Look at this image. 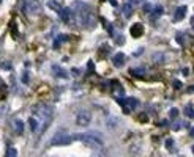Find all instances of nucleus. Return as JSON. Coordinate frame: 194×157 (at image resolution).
I'll use <instances>...</instances> for the list:
<instances>
[{
	"mask_svg": "<svg viewBox=\"0 0 194 157\" xmlns=\"http://www.w3.org/2000/svg\"><path fill=\"white\" fill-rule=\"evenodd\" d=\"M22 84H29V71H24V74H22Z\"/></svg>",
	"mask_w": 194,
	"mask_h": 157,
	"instance_id": "nucleus-25",
	"label": "nucleus"
},
{
	"mask_svg": "<svg viewBox=\"0 0 194 157\" xmlns=\"http://www.w3.org/2000/svg\"><path fill=\"white\" fill-rule=\"evenodd\" d=\"M5 96H6V87L0 85V99H5Z\"/></svg>",
	"mask_w": 194,
	"mask_h": 157,
	"instance_id": "nucleus-23",
	"label": "nucleus"
},
{
	"mask_svg": "<svg viewBox=\"0 0 194 157\" xmlns=\"http://www.w3.org/2000/svg\"><path fill=\"white\" fill-rule=\"evenodd\" d=\"M48 6L51 8V10L57 11V13L60 11V8H62V6H60V3H59V2H55V0H49V2H48Z\"/></svg>",
	"mask_w": 194,
	"mask_h": 157,
	"instance_id": "nucleus-16",
	"label": "nucleus"
},
{
	"mask_svg": "<svg viewBox=\"0 0 194 157\" xmlns=\"http://www.w3.org/2000/svg\"><path fill=\"white\" fill-rule=\"evenodd\" d=\"M131 74H133L134 77H144V76H145V69L136 68V69H131Z\"/></svg>",
	"mask_w": 194,
	"mask_h": 157,
	"instance_id": "nucleus-18",
	"label": "nucleus"
},
{
	"mask_svg": "<svg viewBox=\"0 0 194 157\" xmlns=\"http://www.w3.org/2000/svg\"><path fill=\"white\" fill-rule=\"evenodd\" d=\"M29 124H30L32 132H36V129H38V119H36V118H30L29 119Z\"/></svg>",
	"mask_w": 194,
	"mask_h": 157,
	"instance_id": "nucleus-19",
	"label": "nucleus"
},
{
	"mask_svg": "<svg viewBox=\"0 0 194 157\" xmlns=\"http://www.w3.org/2000/svg\"><path fill=\"white\" fill-rule=\"evenodd\" d=\"M115 41H117L118 44H122V43H123L125 39H123V36H117V38H115Z\"/></svg>",
	"mask_w": 194,
	"mask_h": 157,
	"instance_id": "nucleus-33",
	"label": "nucleus"
},
{
	"mask_svg": "<svg viewBox=\"0 0 194 157\" xmlns=\"http://www.w3.org/2000/svg\"><path fill=\"white\" fill-rule=\"evenodd\" d=\"M33 113L38 116V118H41L46 124H49L51 118H52V108H51L49 105L40 104V105H36V107L33 108Z\"/></svg>",
	"mask_w": 194,
	"mask_h": 157,
	"instance_id": "nucleus-2",
	"label": "nucleus"
},
{
	"mask_svg": "<svg viewBox=\"0 0 194 157\" xmlns=\"http://www.w3.org/2000/svg\"><path fill=\"white\" fill-rule=\"evenodd\" d=\"M24 10L30 14H36L40 13L41 6H40V2L38 0H24Z\"/></svg>",
	"mask_w": 194,
	"mask_h": 157,
	"instance_id": "nucleus-5",
	"label": "nucleus"
},
{
	"mask_svg": "<svg viewBox=\"0 0 194 157\" xmlns=\"http://www.w3.org/2000/svg\"><path fill=\"white\" fill-rule=\"evenodd\" d=\"M177 41H178L180 46H185V38H183V35H181V33L177 35Z\"/></svg>",
	"mask_w": 194,
	"mask_h": 157,
	"instance_id": "nucleus-27",
	"label": "nucleus"
},
{
	"mask_svg": "<svg viewBox=\"0 0 194 157\" xmlns=\"http://www.w3.org/2000/svg\"><path fill=\"white\" fill-rule=\"evenodd\" d=\"M13 127H14V132L17 135L24 134V123L21 121V119H14V121H13Z\"/></svg>",
	"mask_w": 194,
	"mask_h": 157,
	"instance_id": "nucleus-13",
	"label": "nucleus"
},
{
	"mask_svg": "<svg viewBox=\"0 0 194 157\" xmlns=\"http://www.w3.org/2000/svg\"><path fill=\"white\" fill-rule=\"evenodd\" d=\"M74 138H73L71 135H68L65 131H60L59 134H55L54 137H52V140H51V145L52 146H66V145H70Z\"/></svg>",
	"mask_w": 194,
	"mask_h": 157,
	"instance_id": "nucleus-3",
	"label": "nucleus"
},
{
	"mask_svg": "<svg viewBox=\"0 0 194 157\" xmlns=\"http://www.w3.org/2000/svg\"><path fill=\"white\" fill-rule=\"evenodd\" d=\"M152 8H153V6H152L150 3H145V6H144V11H145V13H150V11H152Z\"/></svg>",
	"mask_w": 194,
	"mask_h": 157,
	"instance_id": "nucleus-30",
	"label": "nucleus"
},
{
	"mask_svg": "<svg viewBox=\"0 0 194 157\" xmlns=\"http://www.w3.org/2000/svg\"><path fill=\"white\" fill-rule=\"evenodd\" d=\"M11 68H13V66H11V63H6V61L2 63V69H5V71H11Z\"/></svg>",
	"mask_w": 194,
	"mask_h": 157,
	"instance_id": "nucleus-26",
	"label": "nucleus"
},
{
	"mask_svg": "<svg viewBox=\"0 0 194 157\" xmlns=\"http://www.w3.org/2000/svg\"><path fill=\"white\" fill-rule=\"evenodd\" d=\"M163 11H164V10H163V6H161V5H156V6H153V8H152V11H150L149 14H150L152 19L155 21V19H158V17L163 14Z\"/></svg>",
	"mask_w": 194,
	"mask_h": 157,
	"instance_id": "nucleus-11",
	"label": "nucleus"
},
{
	"mask_svg": "<svg viewBox=\"0 0 194 157\" xmlns=\"http://www.w3.org/2000/svg\"><path fill=\"white\" fill-rule=\"evenodd\" d=\"M186 13H188V8H186V5H180L177 10H175V14H174V21H181V19H185V16H186Z\"/></svg>",
	"mask_w": 194,
	"mask_h": 157,
	"instance_id": "nucleus-8",
	"label": "nucleus"
},
{
	"mask_svg": "<svg viewBox=\"0 0 194 157\" xmlns=\"http://www.w3.org/2000/svg\"><path fill=\"white\" fill-rule=\"evenodd\" d=\"M133 10H134V6L131 5V3H125L123 6H122V14H123V17H131V14H133Z\"/></svg>",
	"mask_w": 194,
	"mask_h": 157,
	"instance_id": "nucleus-12",
	"label": "nucleus"
},
{
	"mask_svg": "<svg viewBox=\"0 0 194 157\" xmlns=\"http://www.w3.org/2000/svg\"><path fill=\"white\" fill-rule=\"evenodd\" d=\"M172 85H174L175 90H180V88H181V82H180V80H174V82H172Z\"/></svg>",
	"mask_w": 194,
	"mask_h": 157,
	"instance_id": "nucleus-28",
	"label": "nucleus"
},
{
	"mask_svg": "<svg viewBox=\"0 0 194 157\" xmlns=\"http://www.w3.org/2000/svg\"><path fill=\"white\" fill-rule=\"evenodd\" d=\"M118 104L123 107L125 113H129L131 110H134L137 105H139V101L134 99V97H123V99H118Z\"/></svg>",
	"mask_w": 194,
	"mask_h": 157,
	"instance_id": "nucleus-4",
	"label": "nucleus"
},
{
	"mask_svg": "<svg viewBox=\"0 0 194 157\" xmlns=\"http://www.w3.org/2000/svg\"><path fill=\"white\" fill-rule=\"evenodd\" d=\"M59 16H60V19H62L63 22H70V19H71V8H66V6L60 8Z\"/></svg>",
	"mask_w": 194,
	"mask_h": 157,
	"instance_id": "nucleus-10",
	"label": "nucleus"
},
{
	"mask_svg": "<svg viewBox=\"0 0 194 157\" xmlns=\"http://www.w3.org/2000/svg\"><path fill=\"white\" fill-rule=\"evenodd\" d=\"M129 3H131L133 6H136V5H139V3H144V0H129Z\"/></svg>",
	"mask_w": 194,
	"mask_h": 157,
	"instance_id": "nucleus-31",
	"label": "nucleus"
},
{
	"mask_svg": "<svg viewBox=\"0 0 194 157\" xmlns=\"http://www.w3.org/2000/svg\"><path fill=\"white\" fill-rule=\"evenodd\" d=\"M76 123H77V126H88L90 124V113L87 112V110H82V112H79L77 113V116H76Z\"/></svg>",
	"mask_w": 194,
	"mask_h": 157,
	"instance_id": "nucleus-6",
	"label": "nucleus"
},
{
	"mask_svg": "<svg viewBox=\"0 0 194 157\" xmlns=\"http://www.w3.org/2000/svg\"><path fill=\"white\" fill-rule=\"evenodd\" d=\"M191 27H192V29H194V17H192V19H191Z\"/></svg>",
	"mask_w": 194,
	"mask_h": 157,
	"instance_id": "nucleus-39",
	"label": "nucleus"
},
{
	"mask_svg": "<svg viewBox=\"0 0 194 157\" xmlns=\"http://www.w3.org/2000/svg\"><path fill=\"white\" fill-rule=\"evenodd\" d=\"M107 33H109L110 36H115V33H114V27H112V25H110V24L107 25Z\"/></svg>",
	"mask_w": 194,
	"mask_h": 157,
	"instance_id": "nucleus-29",
	"label": "nucleus"
},
{
	"mask_svg": "<svg viewBox=\"0 0 194 157\" xmlns=\"http://www.w3.org/2000/svg\"><path fill=\"white\" fill-rule=\"evenodd\" d=\"M185 115H186L188 118L194 119V105H186L185 107Z\"/></svg>",
	"mask_w": 194,
	"mask_h": 157,
	"instance_id": "nucleus-17",
	"label": "nucleus"
},
{
	"mask_svg": "<svg viewBox=\"0 0 194 157\" xmlns=\"http://www.w3.org/2000/svg\"><path fill=\"white\" fill-rule=\"evenodd\" d=\"M74 140H79L82 142L85 146L88 148H93V149H101L103 148V140L98 138L95 134H82V135H74L73 137Z\"/></svg>",
	"mask_w": 194,
	"mask_h": 157,
	"instance_id": "nucleus-1",
	"label": "nucleus"
},
{
	"mask_svg": "<svg viewBox=\"0 0 194 157\" xmlns=\"http://www.w3.org/2000/svg\"><path fill=\"white\" fill-rule=\"evenodd\" d=\"M192 152H194V146H192Z\"/></svg>",
	"mask_w": 194,
	"mask_h": 157,
	"instance_id": "nucleus-40",
	"label": "nucleus"
},
{
	"mask_svg": "<svg viewBox=\"0 0 194 157\" xmlns=\"http://www.w3.org/2000/svg\"><path fill=\"white\" fill-rule=\"evenodd\" d=\"M52 69H54V74H55V76H60V77H66V72H65L62 68H59V66H52Z\"/></svg>",
	"mask_w": 194,
	"mask_h": 157,
	"instance_id": "nucleus-20",
	"label": "nucleus"
},
{
	"mask_svg": "<svg viewBox=\"0 0 194 157\" xmlns=\"http://www.w3.org/2000/svg\"><path fill=\"white\" fill-rule=\"evenodd\" d=\"M0 2H2V0H0Z\"/></svg>",
	"mask_w": 194,
	"mask_h": 157,
	"instance_id": "nucleus-41",
	"label": "nucleus"
},
{
	"mask_svg": "<svg viewBox=\"0 0 194 157\" xmlns=\"http://www.w3.org/2000/svg\"><path fill=\"white\" fill-rule=\"evenodd\" d=\"M109 2H110V3H112L114 6H117V2H115V0H109Z\"/></svg>",
	"mask_w": 194,
	"mask_h": 157,
	"instance_id": "nucleus-37",
	"label": "nucleus"
},
{
	"mask_svg": "<svg viewBox=\"0 0 194 157\" xmlns=\"http://www.w3.org/2000/svg\"><path fill=\"white\" fill-rule=\"evenodd\" d=\"M110 90H112V93L115 96H123L125 94V90L118 84V80H110Z\"/></svg>",
	"mask_w": 194,
	"mask_h": 157,
	"instance_id": "nucleus-9",
	"label": "nucleus"
},
{
	"mask_svg": "<svg viewBox=\"0 0 194 157\" xmlns=\"http://www.w3.org/2000/svg\"><path fill=\"white\" fill-rule=\"evenodd\" d=\"M112 63L115 64L117 68H120V66L125 63V55H123V53H115L114 57H112Z\"/></svg>",
	"mask_w": 194,
	"mask_h": 157,
	"instance_id": "nucleus-14",
	"label": "nucleus"
},
{
	"mask_svg": "<svg viewBox=\"0 0 194 157\" xmlns=\"http://www.w3.org/2000/svg\"><path fill=\"white\" fill-rule=\"evenodd\" d=\"M181 74H183V76H188V74H189L188 68H183V69H181Z\"/></svg>",
	"mask_w": 194,
	"mask_h": 157,
	"instance_id": "nucleus-34",
	"label": "nucleus"
},
{
	"mask_svg": "<svg viewBox=\"0 0 194 157\" xmlns=\"http://www.w3.org/2000/svg\"><path fill=\"white\" fill-rule=\"evenodd\" d=\"M169 116H171L172 119H177V116H178V110H177V108H172L171 112H169Z\"/></svg>",
	"mask_w": 194,
	"mask_h": 157,
	"instance_id": "nucleus-24",
	"label": "nucleus"
},
{
	"mask_svg": "<svg viewBox=\"0 0 194 157\" xmlns=\"http://www.w3.org/2000/svg\"><path fill=\"white\" fill-rule=\"evenodd\" d=\"M87 66H88V72H93V61L90 60V61L87 63Z\"/></svg>",
	"mask_w": 194,
	"mask_h": 157,
	"instance_id": "nucleus-32",
	"label": "nucleus"
},
{
	"mask_svg": "<svg viewBox=\"0 0 194 157\" xmlns=\"http://www.w3.org/2000/svg\"><path fill=\"white\" fill-rule=\"evenodd\" d=\"M189 134H191V135H192V137H194V126H192V127H191V129H189Z\"/></svg>",
	"mask_w": 194,
	"mask_h": 157,
	"instance_id": "nucleus-36",
	"label": "nucleus"
},
{
	"mask_svg": "<svg viewBox=\"0 0 194 157\" xmlns=\"http://www.w3.org/2000/svg\"><path fill=\"white\" fill-rule=\"evenodd\" d=\"M129 32H131V36H133V38H141L142 33H144V25L139 24V22H136L134 25H131Z\"/></svg>",
	"mask_w": 194,
	"mask_h": 157,
	"instance_id": "nucleus-7",
	"label": "nucleus"
},
{
	"mask_svg": "<svg viewBox=\"0 0 194 157\" xmlns=\"http://www.w3.org/2000/svg\"><path fill=\"white\" fill-rule=\"evenodd\" d=\"M158 60H160V61L163 60V58H161V55H155V61H158Z\"/></svg>",
	"mask_w": 194,
	"mask_h": 157,
	"instance_id": "nucleus-35",
	"label": "nucleus"
},
{
	"mask_svg": "<svg viewBox=\"0 0 194 157\" xmlns=\"http://www.w3.org/2000/svg\"><path fill=\"white\" fill-rule=\"evenodd\" d=\"M166 148H167L169 151L174 149V140H172V138H167V140H166Z\"/></svg>",
	"mask_w": 194,
	"mask_h": 157,
	"instance_id": "nucleus-22",
	"label": "nucleus"
},
{
	"mask_svg": "<svg viewBox=\"0 0 194 157\" xmlns=\"http://www.w3.org/2000/svg\"><path fill=\"white\" fill-rule=\"evenodd\" d=\"M68 39H70V36H68V35H59L57 38H55V41H54V49H57L60 44L66 43Z\"/></svg>",
	"mask_w": 194,
	"mask_h": 157,
	"instance_id": "nucleus-15",
	"label": "nucleus"
},
{
	"mask_svg": "<svg viewBox=\"0 0 194 157\" xmlns=\"http://www.w3.org/2000/svg\"><path fill=\"white\" fill-rule=\"evenodd\" d=\"M188 91H189V93H192V91H194V87H189V88H188Z\"/></svg>",
	"mask_w": 194,
	"mask_h": 157,
	"instance_id": "nucleus-38",
	"label": "nucleus"
},
{
	"mask_svg": "<svg viewBox=\"0 0 194 157\" xmlns=\"http://www.w3.org/2000/svg\"><path fill=\"white\" fill-rule=\"evenodd\" d=\"M17 155V151L14 149V148H8V149H6V157H16Z\"/></svg>",
	"mask_w": 194,
	"mask_h": 157,
	"instance_id": "nucleus-21",
	"label": "nucleus"
}]
</instances>
